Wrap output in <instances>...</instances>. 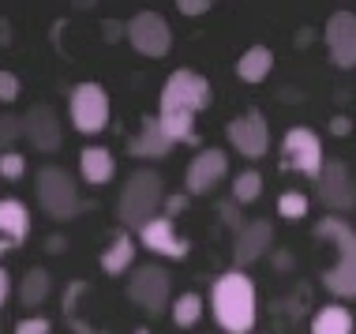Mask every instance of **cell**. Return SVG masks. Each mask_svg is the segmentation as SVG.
Masks as SVG:
<instances>
[{
  "label": "cell",
  "instance_id": "cell-1",
  "mask_svg": "<svg viewBox=\"0 0 356 334\" xmlns=\"http://www.w3.org/2000/svg\"><path fill=\"white\" fill-rule=\"evenodd\" d=\"M210 316L221 334H252L259 319V293L244 271L229 267L210 285Z\"/></svg>",
  "mask_w": 356,
  "mask_h": 334
},
{
  "label": "cell",
  "instance_id": "cell-2",
  "mask_svg": "<svg viewBox=\"0 0 356 334\" xmlns=\"http://www.w3.org/2000/svg\"><path fill=\"white\" fill-rule=\"evenodd\" d=\"M315 241L334 248V263L323 271V285L338 301H356V225L326 214L315 222Z\"/></svg>",
  "mask_w": 356,
  "mask_h": 334
},
{
  "label": "cell",
  "instance_id": "cell-3",
  "mask_svg": "<svg viewBox=\"0 0 356 334\" xmlns=\"http://www.w3.org/2000/svg\"><path fill=\"white\" fill-rule=\"evenodd\" d=\"M165 180L161 173H154V169H136V173H128L120 188V199H117V218L128 229H139L150 222V218L161 214V207H165Z\"/></svg>",
  "mask_w": 356,
  "mask_h": 334
},
{
  "label": "cell",
  "instance_id": "cell-4",
  "mask_svg": "<svg viewBox=\"0 0 356 334\" xmlns=\"http://www.w3.org/2000/svg\"><path fill=\"white\" fill-rule=\"evenodd\" d=\"M34 199L53 222H72V218H79L83 207H86L75 177L60 166H42L34 173Z\"/></svg>",
  "mask_w": 356,
  "mask_h": 334
},
{
  "label": "cell",
  "instance_id": "cell-5",
  "mask_svg": "<svg viewBox=\"0 0 356 334\" xmlns=\"http://www.w3.org/2000/svg\"><path fill=\"white\" fill-rule=\"evenodd\" d=\"M214 102V90H210V79L191 68H177L161 87L158 98V113H188V117H199L203 109H210Z\"/></svg>",
  "mask_w": 356,
  "mask_h": 334
},
{
  "label": "cell",
  "instance_id": "cell-6",
  "mask_svg": "<svg viewBox=\"0 0 356 334\" xmlns=\"http://www.w3.org/2000/svg\"><path fill=\"white\" fill-rule=\"evenodd\" d=\"M128 301L136 304L139 312H147L150 319L165 316L172 304V278L165 267L158 263H139L136 271L128 274Z\"/></svg>",
  "mask_w": 356,
  "mask_h": 334
},
{
  "label": "cell",
  "instance_id": "cell-7",
  "mask_svg": "<svg viewBox=\"0 0 356 334\" xmlns=\"http://www.w3.org/2000/svg\"><path fill=\"white\" fill-rule=\"evenodd\" d=\"M68 117L79 136H98V132L109 128L113 106H109V94H105L102 83H94V79L75 83L68 94Z\"/></svg>",
  "mask_w": 356,
  "mask_h": 334
},
{
  "label": "cell",
  "instance_id": "cell-8",
  "mask_svg": "<svg viewBox=\"0 0 356 334\" xmlns=\"http://www.w3.org/2000/svg\"><path fill=\"white\" fill-rule=\"evenodd\" d=\"M315 199H319L323 211L334 214V218L356 211V177L341 158H330L323 166V173L315 177Z\"/></svg>",
  "mask_w": 356,
  "mask_h": 334
},
{
  "label": "cell",
  "instance_id": "cell-9",
  "mask_svg": "<svg viewBox=\"0 0 356 334\" xmlns=\"http://www.w3.org/2000/svg\"><path fill=\"white\" fill-rule=\"evenodd\" d=\"M282 166L289 169V173H300V177H312V180L319 177L323 166H326L319 132L304 128V124L289 128L282 136Z\"/></svg>",
  "mask_w": 356,
  "mask_h": 334
},
{
  "label": "cell",
  "instance_id": "cell-10",
  "mask_svg": "<svg viewBox=\"0 0 356 334\" xmlns=\"http://www.w3.org/2000/svg\"><path fill=\"white\" fill-rule=\"evenodd\" d=\"M124 38L139 56L147 61H161L172 49V31H169V19L161 12H136L124 23Z\"/></svg>",
  "mask_w": 356,
  "mask_h": 334
},
{
  "label": "cell",
  "instance_id": "cell-11",
  "mask_svg": "<svg viewBox=\"0 0 356 334\" xmlns=\"http://www.w3.org/2000/svg\"><path fill=\"white\" fill-rule=\"evenodd\" d=\"M225 139L240 158H248V161L266 158V150H270V124H266L263 109L236 113V117L225 124Z\"/></svg>",
  "mask_w": 356,
  "mask_h": 334
},
{
  "label": "cell",
  "instance_id": "cell-12",
  "mask_svg": "<svg viewBox=\"0 0 356 334\" xmlns=\"http://www.w3.org/2000/svg\"><path fill=\"white\" fill-rule=\"evenodd\" d=\"M225 177H229V154L221 147H203L184 169V192L191 199L210 196L218 184H225Z\"/></svg>",
  "mask_w": 356,
  "mask_h": 334
},
{
  "label": "cell",
  "instance_id": "cell-13",
  "mask_svg": "<svg viewBox=\"0 0 356 334\" xmlns=\"http://www.w3.org/2000/svg\"><path fill=\"white\" fill-rule=\"evenodd\" d=\"M136 244H143L150 255H161V260H188L191 255V241L177 229V222L165 214L150 218L147 225L136 233Z\"/></svg>",
  "mask_w": 356,
  "mask_h": 334
},
{
  "label": "cell",
  "instance_id": "cell-14",
  "mask_svg": "<svg viewBox=\"0 0 356 334\" xmlns=\"http://www.w3.org/2000/svg\"><path fill=\"white\" fill-rule=\"evenodd\" d=\"M270 248H274V225L266 222V218H248V222L233 233V267L244 271V267L263 260Z\"/></svg>",
  "mask_w": 356,
  "mask_h": 334
},
{
  "label": "cell",
  "instance_id": "cell-15",
  "mask_svg": "<svg viewBox=\"0 0 356 334\" xmlns=\"http://www.w3.org/2000/svg\"><path fill=\"white\" fill-rule=\"evenodd\" d=\"M323 42L338 68H356V12H349V8L334 12L323 26Z\"/></svg>",
  "mask_w": 356,
  "mask_h": 334
},
{
  "label": "cell",
  "instance_id": "cell-16",
  "mask_svg": "<svg viewBox=\"0 0 356 334\" xmlns=\"http://www.w3.org/2000/svg\"><path fill=\"white\" fill-rule=\"evenodd\" d=\"M19 120H23V139H31L34 150H42V154L60 150L64 128H60V117H56L53 106H31Z\"/></svg>",
  "mask_w": 356,
  "mask_h": 334
},
{
  "label": "cell",
  "instance_id": "cell-17",
  "mask_svg": "<svg viewBox=\"0 0 356 334\" xmlns=\"http://www.w3.org/2000/svg\"><path fill=\"white\" fill-rule=\"evenodd\" d=\"M31 237V211L23 199H0V255L15 252Z\"/></svg>",
  "mask_w": 356,
  "mask_h": 334
},
{
  "label": "cell",
  "instance_id": "cell-18",
  "mask_svg": "<svg viewBox=\"0 0 356 334\" xmlns=\"http://www.w3.org/2000/svg\"><path fill=\"white\" fill-rule=\"evenodd\" d=\"M169 150H172V143H169L165 132H161L158 117H143L139 132L128 139V154L139 158V161H158V158H165Z\"/></svg>",
  "mask_w": 356,
  "mask_h": 334
},
{
  "label": "cell",
  "instance_id": "cell-19",
  "mask_svg": "<svg viewBox=\"0 0 356 334\" xmlns=\"http://www.w3.org/2000/svg\"><path fill=\"white\" fill-rule=\"evenodd\" d=\"M79 177H83V184H90V188L109 184V180L117 177V158H113V150L83 147L79 150Z\"/></svg>",
  "mask_w": 356,
  "mask_h": 334
},
{
  "label": "cell",
  "instance_id": "cell-20",
  "mask_svg": "<svg viewBox=\"0 0 356 334\" xmlns=\"http://www.w3.org/2000/svg\"><path fill=\"white\" fill-rule=\"evenodd\" d=\"M136 252H139V244H136V237L131 233H117L109 244H105V252H102V274H109V278H120V274H128V271H136Z\"/></svg>",
  "mask_w": 356,
  "mask_h": 334
},
{
  "label": "cell",
  "instance_id": "cell-21",
  "mask_svg": "<svg viewBox=\"0 0 356 334\" xmlns=\"http://www.w3.org/2000/svg\"><path fill=\"white\" fill-rule=\"evenodd\" d=\"M274 72V49L270 45H248L244 53H240L236 61V79L248 83V87H259V83H266Z\"/></svg>",
  "mask_w": 356,
  "mask_h": 334
},
{
  "label": "cell",
  "instance_id": "cell-22",
  "mask_svg": "<svg viewBox=\"0 0 356 334\" xmlns=\"http://www.w3.org/2000/svg\"><path fill=\"white\" fill-rule=\"evenodd\" d=\"M307 334H356V319L345 304H323L312 316V327Z\"/></svg>",
  "mask_w": 356,
  "mask_h": 334
},
{
  "label": "cell",
  "instance_id": "cell-23",
  "mask_svg": "<svg viewBox=\"0 0 356 334\" xmlns=\"http://www.w3.org/2000/svg\"><path fill=\"white\" fill-rule=\"evenodd\" d=\"M203 312H207V301H203V293H195V289H184L180 297H172V304H169V319H172V327H177V331L199 327Z\"/></svg>",
  "mask_w": 356,
  "mask_h": 334
},
{
  "label": "cell",
  "instance_id": "cell-24",
  "mask_svg": "<svg viewBox=\"0 0 356 334\" xmlns=\"http://www.w3.org/2000/svg\"><path fill=\"white\" fill-rule=\"evenodd\" d=\"M49 289H53L49 271H45V267H31V271L19 278V285H15V297H19L23 308H38V304H45Z\"/></svg>",
  "mask_w": 356,
  "mask_h": 334
},
{
  "label": "cell",
  "instance_id": "cell-25",
  "mask_svg": "<svg viewBox=\"0 0 356 334\" xmlns=\"http://www.w3.org/2000/svg\"><path fill=\"white\" fill-rule=\"evenodd\" d=\"M259 196H263V173L259 169H240L233 177V184H229V199L236 207H252Z\"/></svg>",
  "mask_w": 356,
  "mask_h": 334
},
{
  "label": "cell",
  "instance_id": "cell-26",
  "mask_svg": "<svg viewBox=\"0 0 356 334\" xmlns=\"http://www.w3.org/2000/svg\"><path fill=\"white\" fill-rule=\"evenodd\" d=\"M307 211H312V199L304 192H296V188H285V192L277 196V214H282L285 222H300V218H307Z\"/></svg>",
  "mask_w": 356,
  "mask_h": 334
},
{
  "label": "cell",
  "instance_id": "cell-27",
  "mask_svg": "<svg viewBox=\"0 0 356 334\" xmlns=\"http://www.w3.org/2000/svg\"><path fill=\"white\" fill-rule=\"evenodd\" d=\"M0 177L23 180L26 177V154H19V150H0Z\"/></svg>",
  "mask_w": 356,
  "mask_h": 334
},
{
  "label": "cell",
  "instance_id": "cell-28",
  "mask_svg": "<svg viewBox=\"0 0 356 334\" xmlns=\"http://www.w3.org/2000/svg\"><path fill=\"white\" fill-rule=\"evenodd\" d=\"M19 136H23V120L12 117V113H4V117H0V150H15Z\"/></svg>",
  "mask_w": 356,
  "mask_h": 334
},
{
  "label": "cell",
  "instance_id": "cell-29",
  "mask_svg": "<svg viewBox=\"0 0 356 334\" xmlns=\"http://www.w3.org/2000/svg\"><path fill=\"white\" fill-rule=\"evenodd\" d=\"M15 334H53V323L45 316H26L15 323Z\"/></svg>",
  "mask_w": 356,
  "mask_h": 334
},
{
  "label": "cell",
  "instance_id": "cell-30",
  "mask_svg": "<svg viewBox=\"0 0 356 334\" xmlns=\"http://www.w3.org/2000/svg\"><path fill=\"white\" fill-rule=\"evenodd\" d=\"M218 214H221V222H225L229 229H233V233H236V229L248 222V218H240V207L233 203V199H225V203H218Z\"/></svg>",
  "mask_w": 356,
  "mask_h": 334
},
{
  "label": "cell",
  "instance_id": "cell-31",
  "mask_svg": "<svg viewBox=\"0 0 356 334\" xmlns=\"http://www.w3.org/2000/svg\"><path fill=\"white\" fill-rule=\"evenodd\" d=\"M19 75L15 72H0V102H15L19 98Z\"/></svg>",
  "mask_w": 356,
  "mask_h": 334
},
{
  "label": "cell",
  "instance_id": "cell-32",
  "mask_svg": "<svg viewBox=\"0 0 356 334\" xmlns=\"http://www.w3.org/2000/svg\"><path fill=\"white\" fill-rule=\"evenodd\" d=\"M188 203H191V196H188V192L165 196V207H161V214H165V218H177V214H184V211H188Z\"/></svg>",
  "mask_w": 356,
  "mask_h": 334
},
{
  "label": "cell",
  "instance_id": "cell-33",
  "mask_svg": "<svg viewBox=\"0 0 356 334\" xmlns=\"http://www.w3.org/2000/svg\"><path fill=\"white\" fill-rule=\"evenodd\" d=\"M177 12H180V15H188V19H199V15H207V12H210V0H180Z\"/></svg>",
  "mask_w": 356,
  "mask_h": 334
},
{
  "label": "cell",
  "instance_id": "cell-34",
  "mask_svg": "<svg viewBox=\"0 0 356 334\" xmlns=\"http://www.w3.org/2000/svg\"><path fill=\"white\" fill-rule=\"evenodd\" d=\"M349 132H353L349 117H341V113H338V117H330V136H349Z\"/></svg>",
  "mask_w": 356,
  "mask_h": 334
},
{
  "label": "cell",
  "instance_id": "cell-35",
  "mask_svg": "<svg viewBox=\"0 0 356 334\" xmlns=\"http://www.w3.org/2000/svg\"><path fill=\"white\" fill-rule=\"evenodd\" d=\"M12 289H15V285H12V274H8L4 267H0V308L8 304V297H12Z\"/></svg>",
  "mask_w": 356,
  "mask_h": 334
},
{
  "label": "cell",
  "instance_id": "cell-36",
  "mask_svg": "<svg viewBox=\"0 0 356 334\" xmlns=\"http://www.w3.org/2000/svg\"><path fill=\"white\" fill-rule=\"evenodd\" d=\"M0 45H12V23L0 19Z\"/></svg>",
  "mask_w": 356,
  "mask_h": 334
},
{
  "label": "cell",
  "instance_id": "cell-37",
  "mask_svg": "<svg viewBox=\"0 0 356 334\" xmlns=\"http://www.w3.org/2000/svg\"><path fill=\"white\" fill-rule=\"evenodd\" d=\"M45 248L56 255V252H64V248H68V241H64V237H49V244H45Z\"/></svg>",
  "mask_w": 356,
  "mask_h": 334
},
{
  "label": "cell",
  "instance_id": "cell-38",
  "mask_svg": "<svg viewBox=\"0 0 356 334\" xmlns=\"http://www.w3.org/2000/svg\"><path fill=\"white\" fill-rule=\"evenodd\" d=\"M131 334H150V331H147V327H139V331H131Z\"/></svg>",
  "mask_w": 356,
  "mask_h": 334
}]
</instances>
